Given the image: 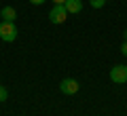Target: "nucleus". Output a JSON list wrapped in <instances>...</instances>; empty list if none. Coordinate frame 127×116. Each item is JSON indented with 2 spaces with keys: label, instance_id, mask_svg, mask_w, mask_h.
<instances>
[{
  "label": "nucleus",
  "instance_id": "nucleus-1",
  "mask_svg": "<svg viewBox=\"0 0 127 116\" xmlns=\"http://www.w3.org/2000/svg\"><path fill=\"white\" fill-rule=\"evenodd\" d=\"M17 27H15V23L13 21H2L0 23V38L4 42H13V40H17Z\"/></svg>",
  "mask_w": 127,
  "mask_h": 116
},
{
  "label": "nucleus",
  "instance_id": "nucleus-2",
  "mask_svg": "<svg viewBox=\"0 0 127 116\" xmlns=\"http://www.w3.org/2000/svg\"><path fill=\"white\" fill-rule=\"evenodd\" d=\"M66 19H68V11H66V6H64V4H55L53 9L49 11V21L55 23V25L64 23Z\"/></svg>",
  "mask_w": 127,
  "mask_h": 116
},
{
  "label": "nucleus",
  "instance_id": "nucleus-3",
  "mask_svg": "<svg viewBox=\"0 0 127 116\" xmlns=\"http://www.w3.org/2000/svg\"><path fill=\"white\" fill-rule=\"evenodd\" d=\"M110 80H112L114 85H125L127 82V66L119 63V66L110 68Z\"/></svg>",
  "mask_w": 127,
  "mask_h": 116
},
{
  "label": "nucleus",
  "instance_id": "nucleus-4",
  "mask_svg": "<svg viewBox=\"0 0 127 116\" xmlns=\"http://www.w3.org/2000/svg\"><path fill=\"white\" fill-rule=\"evenodd\" d=\"M78 89H81V85H78L74 78H64V80L59 82V91H62L64 95H76Z\"/></svg>",
  "mask_w": 127,
  "mask_h": 116
},
{
  "label": "nucleus",
  "instance_id": "nucleus-5",
  "mask_svg": "<svg viewBox=\"0 0 127 116\" xmlns=\"http://www.w3.org/2000/svg\"><path fill=\"white\" fill-rule=\"evenodd\" d=\"M64 6H66L68 15H76V13H81V11H83V2H81V0H66Z\"/></svg>",
  "mask_w": 127,
  "mask_h": 116
},
{
  "label": "nucleus",
  "instance_id": "nucleus-6",
  "mask_svg": "<svg viewBox=\"0 0 127 116\" xmlns=\"http://www.w3.org/2000/svg\"><path fill=\"white\" fill-rule=\"evenodd\" d=\"M0 17H2V21H13L17 19V11L13 9V6H4V9L0 11Z\"/></svg>",
  "mask_w": 127,
  "mask_h": 116
},
{
  "label": "nucleus",
  "instance_id": "nucleus-7",
  "mask_svg": "<svg viewBox=\"0 0 127 116\" xmlns=\"http://www.w3.org/2000/svg\"><path fill=\"white\" fill-rule=\"evenodd\" d=\"M89 4L93 6V9H102V6L106 4V0H89Z\"/></svg>",
  "mask_w": 127,
  "mask_h": 116
},
{
  "label": "nucleus",
  "instance_id": "nucleus-8",
  "mask_svg": "<svg viewBox=\"0 0 127 116\" xmlns=\"http://www.w3.org/2000/svg\"><path fill=\"white\" fill-rule=\"evenodd\" d=\"M6 97H9V91H6V87L0 85V101H6Z\"/></svg>",
  "mask_w": 127,
  "mask_h": 116
},
{
  "label": "nucleus",
  "instance_id": "nucleus-9",
  "mask_svg": "<svg viewBox=\"0 0 127 116\" xmlns=\"http://www.w3.org/2000/svg\"><path fill=\"white\" fill-rule=\"evenodd\" d=\"M121 53H123V55H125V57H127V40L123 42V46H121Z\"/></svg>",
  "mask_w": 127,
  "mask_h": 116
},
{
  "label": "nucleus",
  "instance_id": "nucleus-10",
  "mask_svg": "<svg viewBox=\"0 0 127 116\" xmlns=\"http://www.w3.org/2000/svg\"><path fill=\"white\" fill-rule=\"evenodd\" d=\"M30 2H32V4H36V6H38V4H42L45 0H30Z\"/></svg>",
  "mask_w": 127,
  "mask_h": 116
},
{
  "label": "nucleus",
  "instance_id": "nucleus-11",
  "mask_svg": "<svg viewBox=\"0 0 127 116\" xmlns=\"http://www.w3.org/2000/svg\"><path fill=\"white\" fill-rule=\"evenodd\" d=\"M55 4H64V2H66V0H53Z\"/></svg>",
  "mask_w": 127,
  "mask_h": 116
},
{
  "label": "nucleus",
  "instance_id": "nucleus-12",
  "mask_svg": "<svg viewBox=\"0 0 127 116\" xmlns=\"http://www.w3.org/2000/svg\"><path fill=\"white\" fill-rule=\"evenodd\" d=\"M123 38H125V40H127V30H125V32H123Z\"/></svg>",
  "mask_w": 127,
  "mask_h": 116
}]
</instances>
